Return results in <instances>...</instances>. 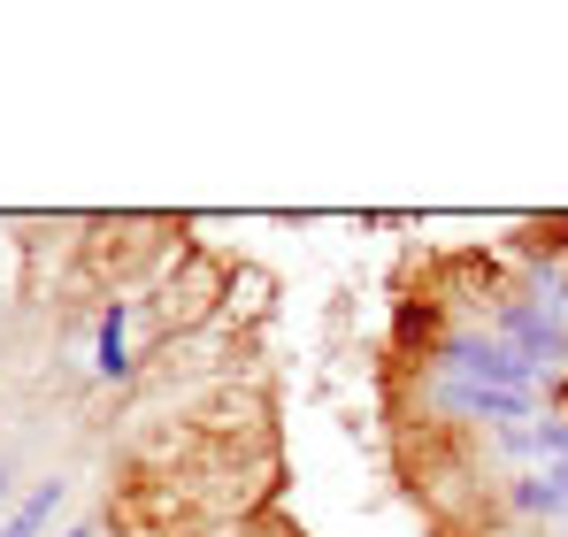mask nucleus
<instances>
[{
	"label": "nucleus",
	"instance_id": "obj_3",
	"mask_svg": "<svg viewBox=\"0 0 568 537\" xmlns=\"http://www.w3.org/2000/svg\"><path fill=\"white\" fill-rule=\"evenodd\" d=\"M462 415H484V423H530V392H491V384H454L446 392Z\"/></svg>",
	"mask_w": 568,
	"mask_h": 537
},
{
	"label": "nucleus",
	"instance_id": "obj_5",
	"mask_svg": "<svg viewBox=\"0 0 568 537\" xmlns=\"http://www.w3.org/2000/svg\"><path fill=\"white\" fill-rule=\"evenodd\" d=\"M123 323H131V307H123V300H115V307H108V315H100V376H123V368H131V354H123Z\"/></svg>",
	"mask_w": 568,
	"mask_h": 537
},
{
	"label": "nucleus",
	"instance_id": "obj_1",
	"mask_svg": "<svg viewBox=\"0 0 568 537\" xmlns=\"http://www.w3.org/2000/svg\"><path fill=\"white\" fill-rule=\"evenodd\" d=\"M438 368L462 376V384H491V392H530V384H538V368L515 354L499 331H454V338L438 346Z\"/></svg>",
	"mask_w": 568,
	"mask_h": 537
},
{
	"label": "nucleus",
	"instance_id": "obj_6",
	"mask_svg": "<svg viewBox=\"0 0 568 537\" xmlns=\"http://www.w3.org/2000/svg\"><path fill=\"white\" fill-rule=\"evenodd\" d=\"M70 537H100V530H93V523H78V530H70Z\"/></svg>",
	"mask_w": 568,
	"mask_h": 537
},
{
	"label": "nucleus",
	"instance_id": "obj_4",
	"mask_svg": "<svg viewBox=\"0 0 568 537\" xmlns=\"http://www.w3.org/2000/svg\"><path fill=\"white\" fill-rule=\"evenodd\" d=\"M62 507H70V476H47V484H39V492H31L23 507H16V523H8L0 537H47Z\"/></svg>",
	"mask_w": 568,
	"mask_h": 537
},
{
	"label": "nucleus",
	"instance_id": "obj_2",
	"mask_svg": "<svg viewBox=\"0 0 568 537\" xmlns=\"http://www.w3.org/2000/svg\"><path fill=\"white\" fill-rule=\"evenodd\" d=\"M499 338L530 361V368H554V361H568V331L546 315V307H538V300H507V307H499Z\"/></svg>",
	"mask_w": 568,
	"mask_h": 537
}]
</instances>
